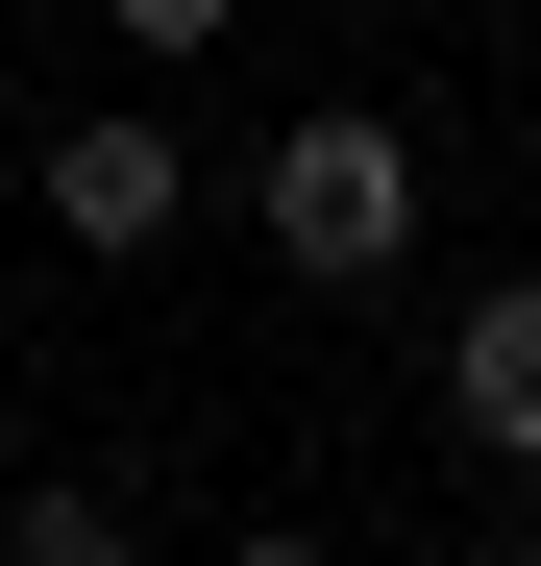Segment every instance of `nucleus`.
Here are the masks:
<instances>
[{"label": "nucleus", "mask_w": 541, "mask_h": 566, "mask_svg": "<svg viewBox=\"0 0 541 566\" xmlns=\"http://www.w3.org/2000/svg\"><path fill=\"white\" fill-rule=\"evenodd\" d=\"M246 222H270V271L370 296V271L418 247V148H394L370 99H320V124H270V148H246Z\"/></svg>", "instance_id": "f257e3e1"}, {"label": "nucleus", "mask_w": 541, "mask_h": 566, "mask_svg": "<svg viewBox=\"0 0 541 566\" xmlns=\"http://www.w3.org/2000/svg\"><path fill=\"white\" fill-rule=\"evenodd\" d=\"M50 222H74V247H172V222H198V148H172L148 99H99V124H50Z\"/></svg>", "instance_id": "f03ea898"}, {"label": "nucleus", "mask_w": 541, "mask_h": 566, "mask_svg": "<svg viewBox=\"0 0 541 566\" xmlns=\"http://www.w3.org/2000/svg\"><path fill=\"white\" fill-rule=\"evenodd\" d=\"M443 419H468L492 468H541V271H492V296L443 321Z\"/></svg>", "instance_id": "7ed1b4c3"}, {"label": "nucleus", "mask_w": 541, "mask_h": 566, "mask_svg": "<svg viewBox=\"0 0 541 566\" xmlns=\"http://www.w3.org/2000/svg\"><path fill=\"white\" fill-rule=\"evenodd\" d=\"M0 566H124V493L99 468H25V493H0Z\"/></svg>", "instance_id": "20e7f679"}, {"label": "nucleus", "mask_w": 541, "mask_h": 566, "mask_svg": "<svg viewBox=\"0 0 541 566\" xmlns=\"http://www.w3.org/2000/svg\"><path fill=\"white\" fill-rule=\"evenodd\" d=\"M246 25V0H124V50H222Z\"/></svg>", "instance_id": "39448f33"}, {"label": "nucleus", "mask_w": 541, "mask_h": 566, "mask_svg": "<svg viewBox=\"0 0 541 566\" xmlns=\"http://www.w3.org/2000/svg\"><path fill=\"white\" fill-rule=\"evenodd\" d=\"M222 566H344V542H222Z\"/></svg>", "instance_id": "423d86ee"}]
</instances>
